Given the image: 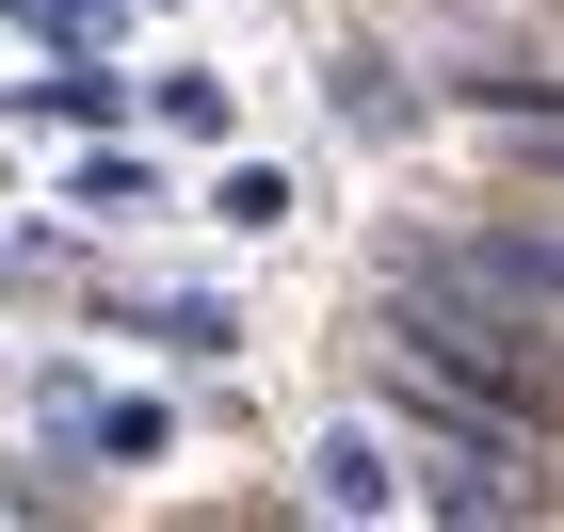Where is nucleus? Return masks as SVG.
I'll return each mask as SVG.
<instances>
[{"label": "nucleus", "instance_id": "12", "mask_svg": "<svg viewBox=\"0 0 564 532\" xmlns=\"http://www.w3.org/2000/svg\"><path fill=\"white\" fill-rule=\"evenodd\" d=\"M113 17H162V0H113Z\"/></svg>", "mask_w": 564, "mask_h": 532}, {"label": "nucleus", "instance_id": "1", "mask_svg": "<svg viewBox=\"0 0 564 532\" xmlns=\"http://www.w3.org/2000/svg\"><path fill=\"white\" fill-rule=\"evenodd\" d=\"M403 517H452V532H500V517H564V452L549 436H403Z\"/></svg>", "mask_w": 564, "mask_h": 532}, {"label": "nucleus", "instance_id": "9", "mask_svg": "<svg viewBox=\"0 0 564 532\" xmlns=\"http://www.w3.org/2000/svg\"><path fill=\"white\" fill-rule=\"evenodd\" d=\"M162 452H177V403H162V388H97L82 468H162Z\"/></svg>", "mask_w": 564, "mask_h": 532}, {"label": "nucleus", "instance_id": "6", "mask_svg": "<svg viewBox=\"0 0 564 532\" xmlns=\"http://www.w3.org/2000/svg\"><path fill=\"white\" fill-rule=\"evenodd\" d=\"M65 210H82V226H162V210H177V177H162V145L82 130V162H65Z\"/></svg>", "mask_w": 564, "mask_h": 532}, {"label": "nucleus", "instance_id": "11", "mask_svg": "<svg viewBox=\"0 0 564 532\" xmlns=\"http://www.w3.org/2000/svg\"><path fill=\"white\" fill-rule=\"evenodd\" d=\"M500 162H517L532 194H564V113H532V130H500Z\"/></svg>", "mask_w": 564, "mask_h": 532}, {"label": "nucleus", "instance_id": "3", "mask_svg": "<svg viewBox=\"0 0 564 532\" xmlns=\"http://www.w3.org/2000/svg\"><path fill=\"white\" fill-rule=\"evenodd\" d=\"M97 339H145V355H177V371H226V355H242V307H226V291H130V274H97Z\"/></svg>", "mask_w": 564, "mask_h": 532}, {"label": "nucleus", "instance_id": "5", "mask_svg": "<svg viewBox=\"0 0 564 532\" xmlns=\"http://www.w3.org/2000/svg\"><path fill=\"white\" fill-rule=\"evenodd\" d=\"M323 113H339V145H403L435 113V82L403 65V48H339V65H323Z\"/></svg>", "mask_w": 564, "mask_h": 532}, {"label": "nucleus", "instance_id": "7", "mask_svg": "<svg viewBox=\"0 0 564 532\" xmlns=\"http://www.w3.org/2000/svg\"><path fill=\"white\" fill-rule=\"evenodd\" d=\"M306 194H291V162H259V145H226L210 177H194V226H226V242H274Z\"/></svg>", "mask_w": 564, "mask_h": 532}, {"label": "nucleus", "instance_id": "4", "mask_svg": "<svg viewBox=\"0 0 564 532\" xmlns=\"http://www.w3.org/2000/svg\"><path fill=\"white\" fill-rule=\"evenodd\" d=\"M130 97L145 82H113V48H48L33 82H0V113L17 130H130Z\"/></svg>", "mask_w": 564, "mask_h": 532}, {"label": "nucleus", "instance_id": "8", "mask_svg": "<svg viewBox=\"0 0 564 532\" xmlns=\"http://www.w3.org/2000/svg\"><path fill=\"white\" fill-rule=\"evenodd\" d=\"M130 113H145V130H177V145H242V82H226V65H162Z\"/></svg>", "mask_w": 564, "mask_h": 532}, {"label": "nucleus", "instance_id": "10", "mask_svg": "<svg viewBox=\"0 0 564 532\" xmlns=\"http://www.w3.org/2000/svg\"><path fill=\"white\" fill-rule=\"evenodd\" d=\"M17 403H33V436L65 452V468H82V436H97V371H82V355H48V371H33Z\"/></svg>", "mask_w": 564, "mask_h": 532}, {"label": "nucleus", "instance_id": "2", "mask_svg": "<svg viewBox=\"0 0 564 532\" xmlns=\"http://www.w3.org/2000/svg\"><path fill=\"white\" fill-rule=\"evenodd\" d=\"M291 517H403V436L371 420V403L306 436V485H291Z\"/></svg>", "mask_w": 564, "mask_h": 532}]
</instances>
